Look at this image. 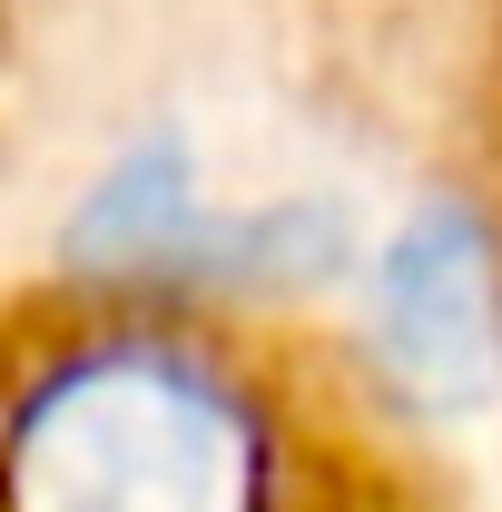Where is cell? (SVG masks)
Here are the masks:
<instances>
[{
    "instance_id": "cell-1",
    "label": "cell",
    "mask_w": 502,
    "mask_h": 512,
    "mask_svg": "<svg viewBox=\"0 0 502 512\" xmlns=\"http://www.w3.org/2000/svg\"><path fill=\"white\" fill-rule=\"evenodd\" d=\"M0 512H453L404 404L217 276H60L0 296Z\"/></svg>"
}]
</instances>
